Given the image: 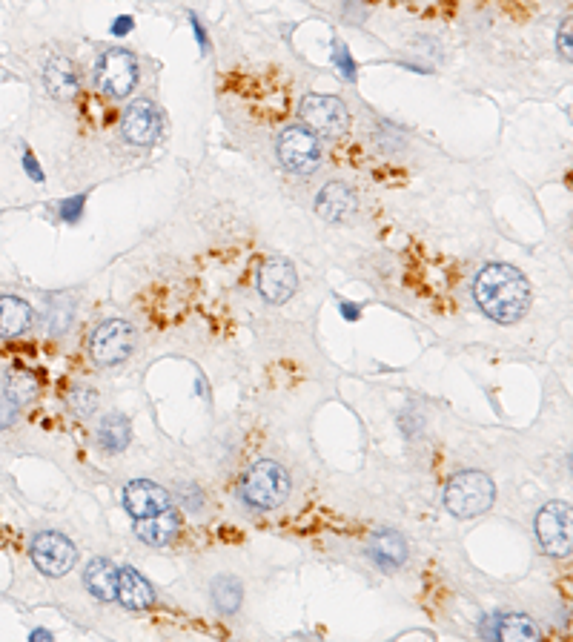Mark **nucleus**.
Wrapping results in <instances>:
<instances>
[{
  "mask_svg": "<svg viewBox=\"0 0 573 642\" xmlns=\"http://www.w3.org/2000/svg\"><path fill=\"white\" fill-rule=\"evenodd\" d=\"M190 21H192V32H195V38H198V46H201V49L207 52V49H210V41H207V32H204V26L195 21V15H192Z\"/></svg>",
  "mask_w": 573,
  "mask_h": 642,
  "instance_id": "31",
  "label": "nucleus"
},
{
  "mask_svg": "<svg viewBox=\"0 0 573 642\" xmlns=\"http://www.w3.org/2000/svg\"><path fill=\"white\" fill-rule=\"evenodd\" d=\"M121 135L135 147H149L161 135V115L149 101H135L121 112Z\"/></svg>",
  "mask_w": 573,
  "mask_h": 642,
  "instance_id": "11",
  "label": "nucleus"
},
{
  "mask_svg": "<svg viewBox=\"0 0 573 642\" xmlns=\"http://www.w3.org/2000/svg\"><path fill=\"white\" fill-rule=\"evenodd\" d=\"M115 600L132 608V611H147L149 605L155 602V591H152V585L135 568H121L118 571Z\"/></svg>",
  "mask_w": 573,
  "mask_h": 642,
  "instance_id": "17",
  "label": "nucleus"
},
{
  "mask_svg": "<svg viewBox=\"0 0 573 642\" xmlns=\"http://www.w3.org/2000/svg\"><path fill=\"white\" fill-rule=\"evenodd\" d=\"M29 640L35 642V640H52V634H49V631H32V634H29Z\"/></svg>",
  "mask_w": 573,
  "mask_h": 642,
  "instance_id": "34",
  "label": "nucleus"
},
{
  "mask_svg": "<svg viewBox=\"0 0 573 642\" xmlns=\"http://www.w3.org/2000/svg\"><path fill=\"white\" fill-rule=\"evenodd\" d=\"M181 531V519L175 511H161V514L144 516V519H135V534L141 542H147L152 548H164L170 545L172 539Z\"/></svg>",
  "mask_w": 573,
  "mask_h": 642,
  "instance_id": "16",
  "label": "nucleus"
},
{
  "mask_svg": "<svg viewBox=\"0 0 573 642\" xmlns=\"http://www.w3.org/2000/svg\"><path fill=\"white\" fill-rule=\"evenodd\" d=\"M473 299L488 319L516 324L531 307V284L510 264H488L473 281Z\"/></svg>",
  "mask_w": 573,
  "mask_h": 642,
  "instance_id": "1",
  "label": "nucleus"
},
{
  "mask_svg": "<svg viewBox=\"0 0 573 642\" xmlns=\"http://www.w3.org/2000/svg\"><path fill=\"white\" fill-rule=\"evenodd\" d=\"M32 307L18 296H0V339H15L29 330Z\"/></svg>",
  "mask_w": 573,
  "mask_h": 642,
  "instance_id": "19",
  "label": "nucleus"
},
{
  "mask_svg": "<svg viewBox=\"0 0 573 642\" xmlns=\"http://www.w3.org/2000/svg\"><path fill=\"white\" fill-rule=\"evenodd\" d=\"M127 32H132V18H118V21L112 23V35H127Z\"/></svg>",
  "mask_w": 573,
  "mask_h": 642,
  "instance_id": "32",
  "label": "nucleus"
},
{
  "mask_svg": "<svg viewBox=\"0 0 573 642\" xmlns=\"http://www.w3.org/2000/svg\"><path fill=\"white\" fill-rule=\"evenodd\" d=\"M129 436H132L129 419L121 416V413H109V416H104V422L98 425V442H101V448L107 450V453L127 450Z\"/></svg>",
  "mask_w": 573,
  "mask_h": 642,
  "instance_id": "22",
  "label": "nucleus"
},
{
  "mask_svg": "<svg viewBox=\"0 0 573 642\" xmlns=\"http://www.w3.org/2000/svg\"><path fill=\"white\" fill-rule=\"evenodd\" d=\"M316 210L324 221H333V224H341V221H350L356 210H359V198L356 193L341 184V181H330L324 184V190L316 198Z\"/></svg>",
  "mask_w": 573,
  "mask_h": 642,
  "instance_id": "13",
  "label": "nucleus"
},
{
  "mask_svg": "<svg viewBox=\"0 0 573 642\" xmlns=\"http://www.w3.org/2000/svg\"><path fill=\"white\" fill-rule=\"evenodd\" d=\"M43 84H46L52 98L69 101L81 92V75L69 58H52L43 69Z\"/></svg>",
  "mask_w": 573,
  "mask_h": 642,
  "instance_id": "15",
  "label": "nucleus"
},
{
  "mask_svg": "<svg viewBox=\"0 0 573 642\" xmlns=\"http://www.w3.org/2000/svg\"><path fill=\"white\" fill-rule=\"evenodd\" d=\"M178 499H181V505L187 511H201V505H204V493H201V488H195L192 482L178 485Z\"/></svg>",
  "mask_w": 573,
  "mask_h": 642,
  "instance_id": "26",
  "label": "nucleus"
},
{
  "mask_svg": "<svg viewBox=\"0 0 573 642\" xmlns=\"http://www.w3.org/2000/svg\"><path fill=\"white\" fill-rule=\"evenodd\" d=\"M15 419H18V405L6 393H0V430L12 428Z\"/></svg>",
  "mask_w": 573,
  "mask_h": 642,
  "instance_id": "28",
  "label": "nucleus"
},
{
  "mask_svg": "<svg viewBox=\"0 0 573 642\" xmlns=\"http://www.w3.org/2000/svg\"><path fill=\"white\" fill-rule=\"evenodd\" d=\"M23 170H26V175H29L32 181H43L41 164L35 161V155H32V152H23Z\"/></svg>",
  "mask_w": 573,
  "mask_h": 642,
  "instance_id": "30",
  "label": "nucleus"
},
{
  "mask_svg": "<svg viewBox=\"0 0 573 642\" xmlns=\"http://www.w3.org/2000/svg\"><path fill=\"white\" fill-rule=\"evenodd\" d=\"M490 637H496V640L502 642H531L539 640L542 631H539L536 622H533L531 617H525V614H505V617L496 620Z\"/></svg>",
  "mask_w": 573,
  "mask_h": 642,
  "instance_id": "20",
  "label": "nucleus"
},
{
  "mask_svg": "<svg viewBox=\"0 0 573 642\" xmlns=\"http://www.w3.org/2000/svg\"><path fill=\"white\" fill-rule=\"evenodd\" d=\"M38 390H41V385H38V379H35L32 370H26L21 364H15V367L6 370V387H3V393L18 407L35 402Z\"/></svg>",
  "mask_w": 573,
  "mask_h": 642,
  "instance_id": "21",
  "label": "nucleus"
},
{
  "mask_svg": "<svg viewBox=\"0 0 573 642\" xmlns=\"http://www.w3.org/2000/svg\"><path fill=\"white\" fill-rule=\"evenodd\" d=\"M298 287L296 267L287 258H267L258 270V293L270 304H284L293 299Z\"/></svg>",
  "mask_w": 573,
  "mask_h": 642,
  "instance_id": "10",
  "label": "nucleus"
},
{
  "mask_svg": "<svg viewBox=\"0 0 573 642\" xmlns=\"http://www.w3.org/2000/svg\"><path fill=\"white\" fill-rule=\"evenodd\" d=\"M29 554H32L35 568L41 574H46V577H64V574L72 571V565L78 559L75 545L64 534H58V531H41V534L32 539Z\"/></svg>",
  "mask_w": 573,
  "mask_h": 642,
  "instance_id": "9",
  "label": "nucleus"
},
{
  "mask_svg": "<svg viewBox=\"0 0 573 642\" xmlns=\"http://www.w3.org/2000/svg\"><path fill=\"white\" fill-rule=\"evenodd\" d=\"M333 64L339 66L341 75L347 78V81H356V61L350 58V52H347V46L344 43H333Z\"/></svg>",
  "mask_w": 573,
  "mask_h": 642,
  "instance_id": "25",
  "label": "nucleus"
},
{
  "mask_svg": "<svg viewBox=\"0 0 573 642\" xmlns=\"http://www.w3.org/2000/svg\"><path fill=\"white\" fill-rule=\"evenodd\" d=\"M341 316L347 321H356L361 316V310L356 304H347V301H344V304H341Z\"/></svg>",
  "mask_w": 573,
  "mask_h": 642,
  "instance_id": "33",
  "label": "nucleus"
},
{
  "mask_svg": "<svg viewBox=\"0 0 573 642\" xmlns=\"http://www.w3.org/2000/svg\"><path fill=\"white\" fill-rule=\"evenodd\" d=\"M241 600H244V588L238 579L230 574L213 579V602L221 614H235L241 608Z\"/></svg>",
  "mask_w": 573,
  "mask_h": 642,
  "instance_id": "23",
  "label": "nucleus"
},
{
  "mask_svg": "<svg viewBox=\"0 0 573 642\" xmlns=\"http://www.w3.org/2000/svg\"><path fill=\"white\" fill-rule=\"evenodd\" d=\"M496 499V488L488 473L465 471L456 473L445 488V508L459 519H470L488 511Z\"/></svg>",
  "mask_w": 573,
  "mask_h": 642,
  "instance_id": "3",
  "label": "nucleus"
},
{
  "mask_svg": "<svg viewBox=\"0 0 573 642\" xmlns=\"http://www.w3.org/2000/svg\"><path fill=\"white\" fill-rule=\"evenodd\" d=\"M121 502H124L127 514H132L135 519H144V516L167 511L170 508V493L164 491L161 485L149 482V479H135L124 488Z\"/></svg>",
  "mask_w": 573,
  "mask_h": 642,
  "instance_id": "12",
  "label": "nucleus"
},
{
  "mask_svg": "<svg viewBox=\"0 0 573 642\" xmlns=\"http://www.w3.org/2000/svg\"><path fill=\"white\" fill-rule=\"evenodd\" d=\"M533 534H536L545 554L568 557L571 554V508H568V502H548L536 514Z\"/></svg>",
  "mask_w": 573,
  "mask_h": 642,
  "instance_id": "8",
  "label": "nucleus"
},
{
  "mask_svg": "<svg viewBox=\"0 0 573 642\" xmlns=\"http://www.w3.org/2000/svg\"><path fill=\"white\" fill-rule=\"evenodd\" d=\"M298 118L313 135H321V138H341L350 129V112L336 95L310 92L298 107Z\"/></svg>",
  "mask_w": 573,
  "mask_h": 642,
  "instance_id": "4",
  "label": "nucleus"
},
{
  "mask_svg": "<svg viewBox=\"0 0 573 642\" xmlns=\"http://www.w3.org/2000/svg\"><path fill=\"white\" fill-rule=\"evenodd\" d=\"M556 46L562 52V58L571 64V18H565L562 26H559V38H556Z\"/></svg>",
  "mask_w": 573,
  "mask_h": 642,
  "instance_id": "29",
  "label": "nucleus"
},
{
  "mask_svg": "<svg viewBox=\"0 0 573 642\" xmlns=\"http://www.w3.org/2000/svg\"><path fill=\"white\" fill-rule=\"evenodd\" d=\"M132 347H135V330L124 319L101 321L89 336V353H92L95 362L104 364V367L127 362Z\"/></svg>",
  "mask_w": 573,
  "mask_h": 642,
  "instance_id": "7",
  "label": "nucleus"
},
{
  "mask_svg": "<svg viewBox=\"0 0 573 642\" xmlns=\"http://www.w3.org/2000/svg\"><path fill=\"white\" fill-rule=\"evenodd\" d=\"M238 493L250 508L273 511L278 505H284L290 496V473L273 459H258L253 468L241 476Z\"/></svg>",
  "mask_w": 573,
  "mask_h": 642,
  "instance_id": "2",
  "label": "nucleus"
},
{
  "mask_svg": "<svg viewBox=\"0 0 573 642\" xmlns=\"http://www.w3.org/2000/svg\"><path fill=\"white\" fill-rule=\"evenodd\" d=\"M66 405H69V410H72L75 416H92L95 407H98V396H95L92 387L75 385L66 393Z\"/></svg>",
  "mask_w": 573,
  "mask_h": 642,
  "instance_id": "24",
  "label": "nucleus"
},
{
  "mask_svg": "<svg viewBox=\"0 0 573 642\" xmlns=\"http://www.w3.org/2000/svg\"><path fill=\"white\" fill-rule=\"evenodd\" d=\"M367 554H370V559L382 571H396V568H402L404 562H407V542H404V536L399 531L382 528V531H376V534L370 536Z\"/></svg>",
  "mask_w": 573,
  "mask_h": 642,
  "instance_id": "14",
  "label": "nucleus"
},
{
  "mask_svg": "<svg viewBox=\"0 0 573 642\" xmlns=\"http://www.w3.org/2000/svg\"><path fill=\"white\" fill-rule=\"evenodd\" d=\"M84 204H86V195H75V198H66L64 204L58 207V215L64 218L66 224H75L81 213H84Z\"/></svg>",
  "mask_w": 573,
  "mask_h": 642,
  "instance_id": "27",
  "label": "nucleus"
},
{
  "mask_svg": "<svg viewBox=\"0 0 573 642\" xmlns=\"http://www.w3.org/2000/svg\"><path fill=\"white\" fill-rule=\"evenodd\" d=\"M95 84L109 98H127L138 84V61L129 49L112 46L95 64Z\"/></svg>",
  "mask_w": 573,
  "mask_h": 642,
  "instance_id": "5",
  "label": "nucleus"
},
{
  "mask_svg": "<svg viewBox=\"0 0 573 642\" xmlns=\"http://www.w3.org/2000/svg\"><path fill=\"white\" fill-rule=\"evenodd\" d=\"M86 591L101 602L115 600V588H118V568L109 559H92L84 571Z\"/></svg>",
  "mask_w": 573,
  "mask_h": 642,
  "instance_id": "18",
  "label": "nucleus"
},
{
  "mask_svg": "<svg viewBox=\"0 0 573 642\" xmlns=\"http://www.w3.org/2000/svg\"><path fill=\"white\" fill-rule=\"evenodd\" d=\"M278 161L296 175H310L319 170L321 144L307 127H287L278 138Z\"/></svg>",
  "mask_w": 573,
  "mask_h": 642,
  "instance_id": "6",
  "label": "nucleus"
}]
</instances>
